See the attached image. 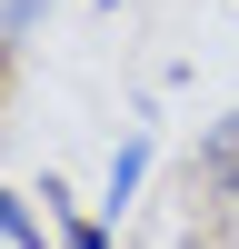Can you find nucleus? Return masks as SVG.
Instances as JSON below:
<instances>
[{
	"label": "nucleus",
	"mask_w": 239,
	"mask_h": 249,
	"mask_svg": "<svg viewBox=\"0 0 239 249\" xmlns=\"http://www.w3.org/2000/svg\"><path fill=\"white\" fill-rule=\"evenodd\" d=\"M199 170H209V190H229V199H239V110H229V120H209V140H199Z\"/></svg>",
	"instance_id": "f257e3e1"
},
{
	"label": "nucleus",
	"mask_w": 239,
	"mask_h": 249,
	"mask_svg": "<svg viewBox=\"0 0 239 249\" xmlns=\"http://www.w3.org/2000/svg\"><path fill=\"white\" fill-rule=\"evenodd\" d=\"M40 20H50V0H0V50H20Z\"/></svg>",
	"instance_id": "f03ea898"
},
{
	"label": "nucleus",
	"mask_w": 239,
	"mask_h": 249,
	"mask_svg": "<svg viewBox=\"0 0 239 249\" xmlns=\"http://www.w3.org/2000/svg\"><path fill=\"white\" fill-rule=\"evenodd\" d=\"M139 170H150V140H130V150L110 160V199H130V190H139Z\"/></svg>",
	"instance_id": "7ed1b4c3"
},
{
	"label": "nucleus",
	"mask_w": 239,
	"mask_h": 249,
	"mask_svg": "<svg viewBox=\"0 0 239 249\" xmlns=\"http://www.w3.org/2000/svg\"><path fill=\"white\" fill-rule=\"evenodd\" d=\"M0 249H40V230H30V210H20L10 190H0Z\"/></svg>",
	"instance_id": "20e7f679"
},
{
	"label": "nucleus",
	"mask_w": 239,
	"mask_h": 249,
	"mask_svg": "<svg viewBox=\"0 0 239 249\" xmlns=\"http://www.w3.org/2000/svg\"><path fill=\"white\" fill-rule=\"evenodd\" d=\"M70 249H110V230H100V219H80V230H70Z\"/></svg>",
	"instance_id": "39448f33"
}]
</instances>
